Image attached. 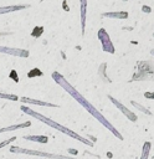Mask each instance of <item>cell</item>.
Segmentation results:
<instances>
[{"label": "cell", "mask_w": 154, "mask_h": 159, "mask_svg": "<svg viewBox=\"0 0 154 159\" xmlns=\"http://www.w3.org/2000/svg\"><path fill=\"white\" fill-rule=\"evenodd\" d=\"M52 78H53V80H55V81H56L63 89H66V91H67V92H68V93H70V94H71V96H72V97H73V98H75V99L83 107V108H86V111H87L89 114H92V116H93L101 124H103L107 129H109V130L114 134V137H117L118 139L123 140L122 134H120V133H119V132L111 124V122H109V120H108V119H107V118H106V117H104V116H103L96 107H93V104H92L89 101H87V99H86V98H84V97H83V96H82V94H81V93H79V92H78V91L70 83V82H67V80H66L62 75H60L58 72H53V73H52Z\"/></svg>", "instance_id": "cell-1"}, {"label": "cell", "mask_w": 154, "mask_h": 159, "mask_svg": "<svg viewBox=\"0 0 154 159\" xmlns=\"http://www.w3.org/2000/svg\"><path fill=\"white\" fill-rule=\"evenodd\" d=\"M20 108H21V111L25 112L26 114H29V116H31V117H34V118H36V119L43 122V123L47 124L48 127H52V128H55L56 130H60L61 133H63V134H66V135H68V137H71V138H73V139H76V140H79L81 143H83V144H86V145H89V147L93 145V143H92L89 139H86V138L81 137V135L77 134L76 132H73V130H71V129H68V128L61 125L60 123L52 120L51 118H47V117H45V116H42V114H40V113H37V112L30 109L29 107H25V106H21Z\"/></svg>", "instance_id": "cell-2"}, {"label": "cell", "mask_w": 154, "mask_h": 159, "mask_svg": "<svg viewBox=\"0 0 154 159\" xmlns=\"http://www.w3.org/2000/svg\"><path fill=\"white\" fill-rule=\"evenodd\" d=\"M130 81H154V62L139 61L138 71L133 75Z\"/></svg>", "instance_id": "cell-3"}, {"label": "cell", "mask_w": 154, "mask_h": 159, "mask_svg": "<svg viewBox=\"0 0 154 159\" xmlns=\"http://www.w3.org/2000/svg\"><path fill=\"white\" fill-rule=\"evenodd\" d=\"M11 153H19V154H27V155H36V157H42L45 159H76L70 155H62V154H55V153H46L41 150H35V149H25V148H19V147H11L10 148Z\"/></svg>", "instance_id": "cell-4"}, {"label": "cell", "mask_w": 154, "mask_h": 159, "mask_svg": "<svg viewBox=\"0 0 154 159\" xmlns=\"http://www.w3.org/2000/svg\"><path fill=\"white\" fill-rule=\"evenodd\" d=\"M97 35H98V39H99V41H101V43H102L103 51H104V52H108V53H114L116 50H114V46H113V43H112L111 39H109L108 32H107L104 29H99Z\"/></svg>", "instance_id": "cell-5"}, {"label": "cell", "mask_w": 154, "mask_h": 159, "mask_svg": "<svg viewBox=\"0 0 154 159\" xmlns=\"http://www.w3.org/2000/svg\"><path fill=\"white\" fill-rule=\"evenodd\" d=\"M108 98H109V101H111V102H112V103H113V104H114V106H116V107H117V108H118V109H119V111H120V112H122V113H123L130 122H135V120L138 119L137 114H134L132 111H129V109H128L125 106H123L119 101H117V99L113 98L112 96H108Z\"/></svg>", "instance_id": "cell-6"}, {"label": "cell", "mask_w": 154, "mask_h": 159, "mask_svg": "<svg viewBox=\"0 0 154 159\" xmlns=\"http://www.w3.org/2000/svg\"><path fill=\"white\" fill-rule=\"evenodd\" d=\"M0 52L5 55H11V56H19V57H29V51L22 50V48H11V47H2L0 46Z\"/></svg>", "instance_id": "cell-7"}, {"label": "cell", "mask_w": 154, "mask_h": 159, "mask_svg": "<svg viewBox=\"0 0 154 159\" xmlns=\"http://www.w3.org/2000/svg\"><path fill=\"white\" fill-rule=\"evenodd\" d=\"M20 101L24 102V103L36 104V106H43V107H58L57 104H52V103H48V102H43V101H38V99H32V98H27V97H21Z\"/></svg>", "instance_id": "cell-8"}, {"label": "cell", "mask_w": 154, "mask_h": 159, "mask_svg": "<svg viewBox=\"0 0 154 159\" xmlns=\"http://www.w3.org/2000/svg\"><path fill=\"white\" fill-rule=\"evenodd\" d=\"M81 4V30L82 35L84 34V26H86V12H87V0H79Z\"/></svg>", "instance_id": "cell-9"}, {"label": "cell", "mask_w": 154, "mask_h": 159, "mask_svg": "<svg viewBox=\"0 0 154 159\" xmlns=\"http://www.w3.org/2000/svg\"><path fill=\"white\" fill-rule=\"evenodd\" d=\"M30 5H7V6H1L0 7V14H7V12H12V11H17V10H22L29 7Z\"/></svg>", "instance_id": "cell-10"}, {"label": "cell", "mask_w": 154, "mask_h": 159, "mask_svg": "<svg viewBox=\"0 0 154 159\" xmlns=\"http://www.w3.org/2000/svg\"><path fill=\"white\" fill-rule=\"evenodd\" d=\"M30 125H31V122L27 120V122H24V123H20V124H12V125L5 127V128H0V133L11 132V130H16V129H19V128H26V127H30Z\"/></svg>", "instance_id": "cell-11"}, {"label": "cell", "mask_w": 154, "mask_h": 159, "mask_svg": "<svg viewBox=\"0 0 154 159\" xmlns=\"http://www.w3.org/2000/svg\"><path fill=\"white\" fill-rule=\"evenodd\" d=\"M103 17H111V19H127L128 12L127 11H116V12H104L102 14Z\"/></svg>", "instance_id": "cell-12"}, {"label": "cell", "mask_w": 154, "mask_h": 159, "mask_svg": "<svg viewBox=\"0 0 154 159\" xmlns=\"http://www.w3.org/2000/svg\"><path fill=\"white\" fill-rule=\"evenodd\" d=\"M26 140H32V142H38V143H47L48 138L43 135H25L24 137Z\"/></svg>", "instance_id": "cell-13"}, {"label": "cell", "mask_w": 154, "mask_h": 159, "mask_svg": "<svg viewBox=\"0 0 154 159\" xmlns=\"http://www.w3.org/2000/svg\"><path fill=\"white\" fill-rule=\"evenodd\" d=\"M150 148H152V144L149 142H145L144 145H143V149H142V157H140V159H148L149 158Z\"/></svg>", "instance_id": "cell-14"}, {"label": "cell", "mask_w": 154, "mask_h": 159, "mask_svg": "<svg viewBox=\"0 0 154 159\" xmlns=\"http://www.w3.org/2000/svg\"><path fill=\"white\" fill-rule=\"evenodd\" d=\"M130 103H132V106L133 107H135V108H138L140 112H143V113H145L147 116H152V112L148 109V108H145L144 106H142V104H139L138 102H135V101H130Z\"/></svg>", "instance_id": "cell-15"}, {"label": "cell", "mask_w": 154, "mask_h": 159, "mask_svg": "<svg viewBox=\"0 0 154 159\" xmlns=\"http://www.w3.org/2000/svg\"><path fill=\"white\" fill-rule=\"evenodd\" d=\"M0 98H4V99H11V101H17V99H19L17 96L11 94V93H0Z\"/></svg>", "instance_id": "cell-16"}, {"label": "cell", "mask_w": 154, "mask_h": 159, "mask_svg": "<svg viewBox=\"0 0 154 159\" xmlns=\"http://www.w3.org/2000/svg\"><path fill=\"white\" fill-rule=\"evenodd\" d=\"M14 140H16V137H11V138H9V139H6V140H4V142H1V143H0V149H1V148H4V147H6L7 144H10V143H12Z\"/></svg>", "instance_id": "cell-17"}, {"label": "cell", "mask_w": 154, "mask_h": 159, "mask_svg": "<svg viewBox=\"0 0 154 159\" xmlns=\"http://www.w3.org/2000/svg\"><path fill=\"white\" fill-rule=\"evenodd\" d=\"M144 97L148 98V99H154V92H145Z\"/></svg>", "instance_id": "cell-18"}, {"label": "cell", "mask_w": 154, "mask_h": 159, "mask_svg": "<svg viewBox=\"0 0 154 159\" xmlns=\"http://www.w3.org/2000/svg\"><path fill=\"white\" fill-rule=\"evenodd\" d=\"M142 11H144V12H147V14H149V12H152V9H150V7H148V6H145V5H144V6H143V7H142Z\"/></svg>", "instance_id": "cell-19"}, {"label": "cell", "mask_w": 154, "mask_h": 159, "mask_svg": "<svg viewBox=\"0 0 154 159\" xmlns=\"http://www.w3.org/2000/svg\"><path fill=\"white\" fill-rule=\"evenodd\" d=\"M4 35H10L9 32H0V36H4Z\"/></svg>", "instance_id": "cell-20"}, {"label": "cell", "mask_w": 154, "mask_h": 159, "mask_svg": "<svg viewBox=\"0 0 154 159\" xmlns=\"http://www.w3.org/2000/svg\"><path fill=\"white\" fill-rule=\"evenodd\" d=\"M150 53H152V55H154V50H152V51H150Z\"/></svg>", "instance_id": "cell-21"}, {"label": "cell", "mask_w": 154, "mask_h": 159, "mask_svg": "<svg viewBox=\"0 0 154 159\" xmlns=\"http://www.w3.org/2000/svg\"><path fill=\"white\" fill-rule=\"evenodd\" d=\"M41 1H43V0H41Z\"/></svg>", "instance_id": "cell-22"}, {"label": "cell", "mask_w": 154, "mask_h": 159, "mask_svg": "<svg viewBox=\"0 0 154 159\" xmlns=\"http://www.w3.org/2000/svg\"><path fill=\"white\" fill-rule=\"evenodd\" d=\"M153 159H154V157H153Z\"/></svg>", "instance_id": "cell-23"}]
</instances>
